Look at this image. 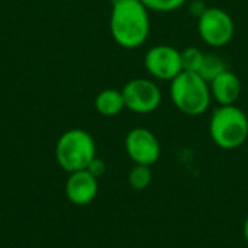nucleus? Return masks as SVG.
Listing matches in <instances>:
<instances>
[{"mask_svg": "<svg viewBox=\"0 0 248 248\" xmlns=\"http://www.w3.org/2000/svg\"><path fill=\"white\" fill-rule=\"evenodd\" d=\"M144 64L147 71L157 80L171 81L183 71L180 51L170 45H155L148 49Z\"/></svg>", "mask_w": 248, "mask_h": 248, "instance_id": "8", "label": "nucleus"}, {"mask_svg": "<svg viewBox=\"0 0 248 248\" xmlns=\"http://www.w3.org/2000/svg\"><path fill=\"white\" fill-rule=\"evenodd\" d=\"M190 9H192V12H193V15L196 16V17H199L208 7L202 3V1H195V3H192L190 4Z\"/></svg>", "mask_w": 248, "mask_h": 248, "instance_id": "17", "label": "nucleus"}, {"mask_svg": "<svg viewBox=\"0 0 248 248\" xmlns=\"http://www.w3.org/2000/svg\"><path fill=\"white\" fill-rule=\"evenodd\" d=\"M96 157V144L93 137L80 128L65 131L57 141L55 158L60 167L67 173L86 170Z\"/></svg>", "mask_w": 248, "mask_h": 248, "instance_id": "4", "label": "nucleus"}, {"mask_svg": "<svg viewBox=\"0 0 248 248\" xmlns=\"http://www.w3.org/2000/svg\"><path fill=\"white\" fill-rule=\"evenodd\" d=\"M86 170L90 171L96 179H99V177H102V176L105 174V171H106V164H105V161L100 160L99 157H94Z\"/></svg>", "mask_w": 248, "mask_h": 248, "instance_id": "16", "label": "nucleus"}, {"mask_svg": "<svg viewBox=\"0 0 248 248\" xmlns=\"http://www.w3.org/2000/svg\"><path fill=\"white\" fill-rule=\"evenodd\" d=\"M205 52H202L196 46H187L183 51H180V60H182V70L183 71H190V73H198L202 61H203Z\"/></svg>", "mask_w": 248, "mask_h": 248, "instance_id": "14", "label": "nucleus"}, {"mask_svg": "<svg viewBox=\"0 0 248 248\" xmlns=\"http://www.w3.org/2000/svg\"><path fill=\"white\" fill-rule=\"evenodd\" d=\"M99 179H96L90 171L80 170L70 173L65 182V196L76 206L90 205L99 192Z\"/></svg>", "mask_w": 248, "mask_h": 248, "instance_id": "9", "label": "nucleus"}, {"mask_svg": "<svg viewBox=\"0 0 248 248\" xmlns=\"http://www.w3.org/2000/svg\"><path fill=\"white\" fill-rule=\"evenodd\" d=\"M148 12L140 0H112L109 28L119 46L135 49L145 44L150 35Z\"/></svg>", "mask_w": 248, "mask_h": 248, "instance_id": "1", "label": "nucleus"}, {"mask_svg": "<svg viewBox=\"0 0 248 248\" xmlns=\"http://www.w3.org/2000/svg\"><path fill=\"white\" fill-rule=\"evenodd\" d=\"M125 150L135 164L153 166L158 161L161 145L155 134L147 128H134L125 138Z\"/></svg>", "mask_w": 248, "mask_h": 248, "instance_id": "7", "label": "nucleus"}, {"mask_svg": "<svg viewBox=\"0 0 248 248\" xmlns=\"http://www.w3.org/2000/svg\"><path fill=\"white\" fill-rule=\"evenodd\" d=\"M243 234H244L246 241L248 243V215L247 218H246V221H244V225H243Z\"/></svg>", "mask_w": 248, "mask_h": 248, "instance_id": "18", "label": "nucleus"}, {"mask_svg": "<svg viewBox=\"0 0 248 248\" xmlns=\"http://www.w3.org/2000/svg\"><path fill=\"white\" fill-rule=\"evenodd\" d=\"M209 134L222 150L240 148L248 140V116L235 105L219 106L212 113Z\"/></svg>", "mask_w": 248, "mask_h": 248, "instance_id": "3", "label": "nucleus"}, {"mask_svg": "<svg viewBox=\"0 0 248 248\" xmlns=\"http://www.w3.org/2000/svg\"><path fill=\"white\" fill-rule=\"evenodd\" d=\"M212 99H215L219 106L234 105L243 90L241 80L237 74H234L230 70H225L222 74H219L215 80L209 83Z\"/></svg>", "mask_w": 248, "mask_h": 248, "instance_id": "10", "label": "nucleus"}, {"mask_svg": "<svg viewBox=\"0 0 248 248\" xmlns=\"http://www.w3.org/2000/svg\"><path fill=\"white\" fill-rule=\"evenodd\" d=\"M125 108L135 113H151L161 103V90L150 78H132L122 89Z\"/></svg>", "mask_w": 248, "mask_h": 248, "instance_id": "6", "label": "nucleus"}, {"mask_svg": "<svg viewBox=\"0 0 248 248\" xmlns=\"http://www.w3.org/2000/svg\"><path fill=\"white\" fill-rule=\"evenodd\" d=\"M153 180V171L151 166H144V164H135L129 174H128V183L132 189L135 190H144L150 186Z\"/></svg>", "mask_w": 248, "mask_h": 248, "instance_id": "13", "label": "nucleus"}, {"mask_svg": "<svg viewBox=\"0 0 248 248\" xmlns=\"http://www.w3.org/2000/svg\"><path fill=\"white\" fill-rule=\"evenodd\" d=\"M148 10L158 12V13H167L174 12L180 7H183L189 0H140Z\"/></svg>", "mask_w": 248, "mask_h": 248, "instance_id": "15", "label": "nucleus"}, {"mask_svg": "<svg viewBox=\"0 0 248 248\" xmlns=\"http://www.w3.org/2000/svg\"><path fill=\"white\" fill-rule=\"evenodd\" d=\"M94 108L100 115L108 116V118L119 115L125 109V100H124L122 90L121 92L116 89L102 90L94 99Z\"/></svg>", "mask_w": 248, "mask_h": 248, "instance_id": "11", "label": "nucleus"}, {"mask_svg": "<svg viewBox=\"0 0 248 248\" xmlns=\"http://www.w3.org/2000/svg\"><path fill=\"white\" fill-rule=\"evenodd\" d=\"M201 39L211 46H225L234 36L235 25L228 12L221 7H208L198 17Z\"/></svg>", "mask_w": 248, "mask_h": 248, "instance_id": "5", "label": "nucleus"}, {"mask_svg": "<svg viewBox=\"0 0 248 248\" xmlns=\"http://www.w3.org/2000/svg\"><path fill=\"white\" fill-rule=\"evenodd\" d=\"M227 70V64L224 60L215 54H205L202 65L198 71V74L208 83L215 80L219 74H222Z\"/></svg>", "mask_w": 248, "mask_h": 248, "instance_id": "12", "label": "nucleus"}, {"mask_svg": "<svg viewBox=\"0 0 248 248\" xmlns=\"http://www.w3.org/2000/svg\"><path fill=\"white\" fill-rule=\"evenodd\" d=\"M170 96L176 109L189 116L205 113L212 100L209 83L190 71H182L171 80Z\"/></svg>", "mask_w": 248, "mask_h": 248, "instance_id": "2", "label": "nucleus"}]
</instances>
